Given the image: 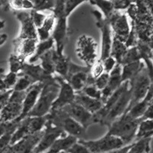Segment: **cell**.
Here are the masks:
<instances>
[{
    "mask_svg": "<svg viewBox=\"0 0 153 153\" xmlns=\"http://www.w3.org/2000/svg\"><path fill=\"white\" fill-rule=\"evenodd\" d=\"M44 129L24 136L19 141L10 146L11 153H33L43 135Z\"/></svg>",
    "mask_w": 153,
    "mask_h": 153,
    "instance_id": "16",
    "label": "cell"
},
{
    "mask_svg": "<svg viewBox=\"0 0 153 153\" xmlns=\"http://www.w3.org/2000/svg\"><path fill=\"white\" fill-rule=\"evenodd\" d=\"M109 77H110V75L109 74L103 73L100 76H98L97 78H96L94 80V84L95 85V87L97 89L102 91L106 85H107V83L109 81Z\"/></svg>",
    "mask_w": 153,
    "mask_h": 153,
    "instance_id": "42",
    "label": "cell"
},
{
    "mask_svg": "<svg viewBox=\"0 0 153 153\" xmlns=\"http://www.w3.org/2000/svg\"><path fill=\"white\" fill-rule=\"evenodd\" d=\"M54 77L57 81L59 83L60 90L57 98L53 103L51 110L61 109L66 105L74 102L75 98V91L68 84V81L60 76H54Z\"/></svg>",
    "mask_w": 153,
    "mask_h": 153,
    "instance_id": "13",
    "label": "cell"
},
{
    "mask_svg": "<svg viewBox=\"0 0 153 153\" xmlns=\"http://www.w3.org/2000/svg\"><path fill=\"white\" fill-rule=\"evenodd\" d=\"M0 6H1V4H0Z\"/></svg>",
    "mask_w": 153,
    "mask_h": 153,
    "instance_id": "53",
    "label": "cell"
},
{
    "mask_svg": "<svg viewBox=\"0 0 153 153\" xmlns=\"http://www.w3.org/2000/svg\"><path fill=\"white\" fill-rule=\"evenodd\" d=\"M54 48L47 51L39 57V59L41 60L40 66L43 68V70L46 73L50 75H52V76H54V73H55L54 72V60H53V50H54Z\"/></svg>",
    "mask_w": 153,
    "mask_h": 153,
    "instance_id": "30",
    "label": "cell"
},
{
    "mask_svg": "<svg viewBox=\"0 0 153 153\" xmlns=\"http://www.w3.org/2000/svg\"><path fill=\"white\" fill-rule=\"evenodd\" d=\"M8 38V35L6 34H0V46L3 45L6 42Z\"/></svg>",
    "mask_w": 153,
    "mask_h": 153,
    "instance_id": "49",
    "label": "cell"
},
{
    "mask_svg": "<svg viewBox=\"0 0 153 153\" xmlns=\"http://www.w3.org/2000/svg\"><path fill=\"white\" fill-rule=\"evenodd\" d=\"M153 134V120H142L138 126L136 134V140L145 138L152 137Z\"/></svg>",
    "mask_w": 153,
    "mask_h": 153,
    "instance_id": "28",
    "label": "cell"
},
{
    "mask_svg": "<svg viewBox=\"0 0 153 153\" xmlns=\"http://www.w3.org/2000/svg\"><path fill=\"white\" fill-rule=\"evenodd\" d=\"M12 91L13 90H9V91H6L5 92L0 93V111L9 100V98L12 94Z\"/></svg>",
    "mask_w": 153,
    "mask_h": 153,
    "instance_id": "45",
    "label": "cell"
},
{
    "mask_svg": "<svg viewBox=\"0 0 153 153\" xmlns=\"http://www.w3.org/2000/svg\"><path fill=\"white\" fill-rule=\"evenodd\" d=\"M152 138H145L136 140L127 153H149L151 150Z\"/></svg>",
    "mask_w": 153,
    "mask_h": 153,
    "instance_id": "29",
    "label": "cell"
},
{
    "mask_svg": "<svg viewBox=\"0 0 153 153\" xmlns=\"http://www.w3.org/2000/svg\"><path fill=\"white\" fill-rule=\"evenodd\" d=\"M18 80V74L9 71L3 76V83L6 90H13L15 84Z\"/></svg>",
    "mask_w": 153,
    "mask_h": 153,
    "instance_id": "37",
    "label": "cell"
},
{
    "mask_svg": "<svg viewBox=\"0 0 153 153\" xmlns=\"http://www.w3.org/2000/svg\"><path fill=\"white\" fill-rule=\"evenodd\" d=\"M9 8L13 11H23L26 9H34V5L31 0H10Z\"/></svg>",
    "mask_w": 153,
    "mask_h": 153,
    "instance_id": "34",
    "label": "cell"
},
{
    "mask_svg": "<svg viewBox=\"0 0 153 153\" xmlns=\"http://www.w3.org/2000/svg\"><path fill=\"white\" fill-rule=\"evenodd\" d=\"M130 98L131 88L130 83H129V85L126 87L123 94H121L118 100L115 103L113 107L107 112L106 115L101 122V125H106L107 126H109L113 121H114L120 116H122L127 110V107L130 102Z\"/></svg>",
    "mask_w": 153,
    "mask_h": 153,
    "instance_id": "11",
    "label": "cell"
},
{
    "mask_svg": "<svg viewBox=\"0 0 153 153\" xmlns=\"http://www.w3.org/2000/svg\"><path fill=\"white\" fill-rule=\"evenodd\" d=\"M60 90V84L54 76L45 82L35 106L28 113L27 117H44L51 110L54 101L57 98Z\"/></svg>",
    "mask_w": 153,
    "mask_h": 153,
    "instance_id": "1",
    "label": "cell"
},
{
    "mask_svg": "<svg viewBox=\"0 0 153 153\" xmlns=\"http://www.w3.org/2000/svg\"><path fill=\"white\" fill-rule=\"evenodd\" d=\"M103 73H104V69H103V62L100 60L96 61L94 63L93 66L91 68V76L95 80L96 78H97L98 76H100Z\"/></svg>",
    "mask_w": 153,
    "mask_h": 153,
    "instance_id": "41",
    "label": "cell"
},
{
    "mask_svg": "<svg viewBox=\"0 0 153 153\" xmlns=\"http://www.w3.org/2000/svg\"><path fill=\"white\" fill-rule=\"evenodd\" d=\"M34 83L28 76L25 75L18 76V80L13 87V91H25L31 87Z\"/></svg>",
    "mask_w": 153,
    "mask_h": 153,
    "instance_id": "35",
    "label": "cell"
},
{
    "mask_svg": "<svg viewBox=\"0 0 153 153\" xmlns=\"http://www.w3.org/2000/svg\"><path fill=\"white\" fill-rule=\"evenodd\" d=\"M133 145V143H131V144L126 145V146H123V147H121L120 149H113L111 151L106 152L103 153H127V152L129 151V149L131 148Z\"/></svg>",
    "mask_w": 153,
    "mask_h": 153,
    "instance_id": "46",
    "label": "cell"
},
{
    "mask_svg": "<svg viewBox=\"0 0 153 153\" xmlns=\"http://www.w3.org/2000/svg\"><path fill=\"white\" fill-rule=\"evenodd\" d=\"M9 71L10 72L19 74L22 69L23 65L25 63V59L23 57L18 56L15 54H11L9 59Z\"/></svg>",
    "mask_w": 153,
    "mask_h": 153,
    "instance_id": "33",
    "label": "cell"
},
{
    "mask_svg": "<svg viewBox=\"0 0 153 153\" xmlns=\"http://www.w3.org/2000/svg\"><path fill=\"white\" fill-rule=\"evenodd\" d=\"M141 120H152V104L149 106Z\"/></svg>",
    "mask_w": 153,
    "mask_h": 153,
    "instance_id": "47",
    "label": "cell"
},
{
    "mask_svg": "<svg viewBox=\"0 0 153 153\" xmlns=\"http://www.w3.org/2000/svg\"><path fill=\"white\" fill-rule=\"evenodd\" d=\"M127 49L128 48L126 46L124 42H121L120 40H119L118 38L113 36L110 56L113 57L117 61V63L120 64V61L122 60L123 57L125 54Z\"/></svg>",
    "mask_w": 153,
    "mask_h": 153,
    "instance_id": "27",
    "label": "cell"
},
{
    "mask_svg": "<svg viewBox=\"0 0 153 153\" xmlns=\"http://www.w3.org/2000/svg\"><path fill=\"white\" fill-rule=\"evenodd\" d=\"M4 69L0 68V93L5 92V91H8L6 90L5 87V84L3 83V76H4Z\"/></svg>",
    "mask_w": 153,
    "mask_h": 153,
    "instance_id": "48",
    "label": "cell"
},
{
    "mask_svg": "<svg viewBox=\"0 0 153 153\" xmlns=\"http://www.w3.org/2000/svg\"><path fill=\"white\" fill-rule=\"evenodd\" d=\"M102 62H103L104 72L108 74L113 69V68L115 67V65H117V61L113 57H111V56H109L108 57L105 58Z\"/></svg>",
    "mask_w": 153,
    "mask_h": 153,
    "instance_id": "43",
    "label": "cell"
},
{
    "mask_svg": "<svg viewBox=\"0 0 153 153\" xmlns=\"http://www.w3.org/2000/svg\"><path fill=\"white\" fill-rule=\"evenodd\" d=\"M91 5H97L102 10L106 19H109L114 13L115 10L113 3L110 0H90Z\"/></svg>",
    "mask_w": 153,
    "mask_h": 153,
    "instance_id": "31",
    "label": "cell"
},
{
    "mask_svg": "<svg viewBox=\"0 0 153 153\" xmlns=\"http://www.w3.org/2000/svg\"><path fill=\"white\" fill-rule=\"evenodd\" d=\"M152 104V86L150 87L144 99L131 106L124 113L134 120L141 119L149 106Z\"/></svg>",
    "mask_w": 153,
    "mask_h": 153,
    "instance_id": "21",
    "label": "cell"
},
{
    "mask_svg": "<svg viewBox=\"0 0 153 153\" xmlns=\"http://www.w3.org/2000/svg\"><path fill=\"white\" fill-rule=\"evenodd\" d=\"M68 135L66 132L57 126L53 125L47 120L42 139L34 149L33 153H42L48 149L58 138Z\"/></svg>",
    "mask_w": 153,
    "mask_h": 153,
    "instance_id": "10",
    "label": "cell"
},
{
    "mask_svg": "<svg viewBox=\"0 0 153 153\" xmlns=\"http://www.w3.org/2000/svg\"><path fill=\"white\" fill-rule=\"evenodd\" d=\"M5 21H3V20H1L0 19V29H2V28H3L4 27H5Z\"/></svg>",
    "mask_w": 153,
    "mask_h": 153,
    "instance_id": "51",
    "label": "cell"
},
{
    "mask_svg": "<svg viewBox=\"0 0 153 153\" xmlns=\"http://www.w3.org/2000/svg\"><path fill=\"white\" fill-rule=\"evenodd\" d=\"M66 153H91L87 146L82 144L79 141L72 145L68 149L65 151Z\"/></svg>",
    "mask_w": 153,
    "mask_h": 153,
    "instance_id": "40",
    "label": "cell"
},
{
    "mask_svg": "<svg viewBox=\"0 0 153 153\" xmlns=\"http://www.w3.org/2000/svg\"><path fill=\"white\" fill-rule=\"evenodd\" d=\"M106 20L110 23L111 29H113V36L125 43L130 33V27L126 15L120 13L116 10L111 17Z\"/></svg>",
    "mask_w": 153,
    "mask_h": 153,
    "instance_id": "12",
    "label": "cell"
},
{
    "mask_svg": "<svg viewBox=\"0 0 153 153\" xmlns=\"http://www.w3.org/2000/svg\"><path fill=\"white\" fill-rule=\"evenodd\" d=\"M80 92L96 100H101V91L95 87L94 84H89L85 86Z\"/></svg>",
    "mask_w": 153,
    "mask_h": 153,
    "instance_id": "36",
    "label": "cell"
},
{
    "mask_svg": "<svg viewBox=\"0 0 153 153\" xmlns=\"http://www.w3.org/2000/svg\"><path fill=\"white\" fill-rule=\"evenodd\" d=\"M76 56L86 65L91 68L97 58V43L94 38L83 35L77 38L76 43Z\"/></svg>",
    "mask_w": 153,
    "mask_h": 153,
    "instance_id": "5",
    "label": "cell"
},
{
    "mask_svg": "<svg viewBox=\"0 0 153 153\" xmlns=\"http://www.w3.org/2000/svg\"><path fill=\"white\" fill-rule=\"evenodd\" d=\"M30 15H31L32 22H33L34 25H35V26L36 28H40L42 26L44 21H45V19L46 16H47L46 15L42 14L40 12H38V11L35 10V9L31 10Z\"/></svg>",
    "mask_w": 153,
    "mask_h": 153,
    "instance_id": "38",
    "label": "cell"
},
{
    "mask_svg": "<svg viewBox=\"0 0 153 153\" xmlns=\"http://www.w3.org/2000/svg\"><path fill=\"white\" fill-rule=\"evenodd\" d=\"M86 1H90V0H66V2H65V15L68 18V16L71 14V12L79 5Z\"/></svg>",
    "mask_w": 153,
    "mask_h": 153,
    "instance_id": "39",
    "label": "cell"
},
{
    "mask_svg": "<svg viewBox=\"0 0 153 153\" xmlns=\"http://www.w3.org/2000/svg\"><path fill=\"white\" fill-rule=\"evenodd\" d=\"M43 84L44 83L42 82H37V83L32 84L26 91L25 97L24 101H23L22 112L21 116L18 119L19 121H21L22 119L26 117L28 113L35 106L41 91H42V87H43Z\"/></svg>",
    "mask_w": 153,
    "mask_h": 153,
    "instance_id": "18",
    "label": "cell"
},
{
    "mask_svg": "<svg viewBox=\"0 0 153 153\" xmlns=\"http://www.w3.org/2000/svg\"><path fill=\"white\" fill-rule=\"evenodd\" d=\"M53 60L54 64V72L63 78H65L68 75V67L71 60L64 55V54H57L55 48L53 50Z\"/></svg>",
    "mask_w": 153,
    "mask_h": 153,
    "instance_id": "24",
    "label": "cell"
},
{
    "mask_svg": "<svg viewBox=\"0 0 153 153\" xmlns=\"http://www.w3.org/2000/svg\"><path fill=\"white\" fill-rule=\"evenodd\" d=\"M94 17L96 18L97 26L101 31V54L100 61H103L105 58L108 57L110 54V49L112 45V29L110 23L106 19L103 17L102 14L98 10H94L92 12Z\"/></svg>",
    "mask_w": 153,
    "mask_h": 153,
    "instance_id": "8",
    "label": "cell"
},
{
    "mask_svg": "<svg viewBox=\"0 0 153 153\" xmlns=\"http://www.w3.org/2000/svg\"><path fill=\"white\" fill-rule=\"evenodd\" d=\"M38 39H19L16 38L12 42L14 48L13 54L26 59L33 55L36 50Z\"/></svg>",
    "mask_w": 153,
    "mask_h": 153,
    "instance_id": "20",
    "label": "cell"
},
{
    "mask_svg": "<svg viewBox=\"0 0 153 153\" xmlns=\"http://www.w3.org/2000/svg\"><path fill=\"white\" fill-rule=\"evenodd\" d=\"M61 110H62L70 117H71L72 119L76 120V122L81 124L86 129L94 124L92 120V113L86 110L84 108L82 107L80 105L76 103L74 101L61 108Z\"/></svg>",
    "mask_w": 153,
    "mask_h": 153,
    "instance_id": "14",
    "label": "cell"
},
{
    "mask_svg": "<svg viewBox=\"0 0 153 153\" xmlns=\"http://www.w3.org/2000/svg\"><path fill=\"white\" fill-rule=\"evenodd\" d=\"M54 45H55V44H54V41L51 36L49 38H48L47 40L38 42L35 54L30 57L29 62L31 63V64H33L35 61H38V60L39 59V57H40L42 54H44L45 53L48 51L54 48Z\"/></svg>",
    "mask_w": 153,
    "mask_h": 153,
    "instance_id": "26",
    "label": "cell"
},
{
    "mask_svg": "<svg viewBox=\"0 0 153 153\" xmlns=\"http://www.w3.org/2000/svg\"><path fill=\"white\" fill-rule=\"evenodd\" d=\"M0 153H11V148H10V146H7L5 149L2 150V152H0Z\"/></svg>",
    "mask_w": 153,
    "mask_h": 153,
    "instance_id": "50",
    "label": "cell"
},
{
    "mask_svg": "<svg viewBox=\"0 0 153 153\" xmlns=\"http://www.w3.org/2000/svg\"><path fill=\"white\" fill-rule=\"evenodd\" d=\"M55 25L53 29L52 37L56 46V51L58 54H63L65 45L68 39V17L65 14H60L54 16Z\"/></svg>",
    "mask_w": 153,
    "mask_h": 153,
    "instance_id": "9",
    "label": "cell"
},
{
    "mask_svg": "<svg viewBox=\"0 0 153 153\" xmlns=\"http://www.w3.org/2000/svg\"><path fill=\"white\" fill-rule=\"evenodd\" d=\"M74 102L84 108L86 110L94 114L103 107V103L101 100H96L85 95L82 92H75Z\"/></svg>",
    "mask_w": 153,
    "mask_h": 153,
    "instance_id": "22",
    "label": "cell"
},
{
    "mask_svg": "<svg viewBox=\"0 0 153 153\" xmlns=\"http://www.w3.org/2000/svg\"><path fill=\"white\" fill-rule=\"evenodd\" d=\"M141 59V55H140V52H139L137 46H132V47H130L129 48L127 49L122 60L120 61V65H126V64H129V63L140 61Z\"/></svg>",
    "mask_w": 153,
    "mask_h": 153,
    "instance_id": "32",
    "label": "cell"
},
{
    "mask_svg": "<svg viewBox=\"0 0 153 153\" xmlns=\"http://www.w3.org/2000/svg\"><path fill=\"white\" fill-rule=\"evenodd\" d=\"M54 25H55V17L54 14L51 13L46 16L42 26L36 28L38 41L42 42V41L47 40L48 38H50L51 32L54 29Z\"/></svg>",
    "mask_w": 153,
    "mask_h": 153,
    "instance_id": "25",
    "label": "cell"
},
{
    "mask_svg": "<svg viewBox=\"0 0 153 153\" xmlns=\"http://www.w3.org/2000/svg\"><path fill=\"white\" fill-rule=\"evenodd\" d=\"M20 75H25V76H28L34 84L37 82L45 83L54 76L46 73L43 70V68L40 66V65H35L34 64L30 65L27 63H25L21 71L18 74V76H20Z\"/></svg>",
    "mask_w": 153,
    "mask_h": 153,
    "instance_id": "19",
    "label": "cell"
},
{
    "mask_svg": "<svg viewBox=\"0 0 153 153\" xmlns=\"http://www.w3.org/2000/svg\"><path fill=\"white\" fill-rule=\"evenodd\" d=\"M144 68V63L141 60L122 65V74H121L122 83L124 81L132 80L134 76H136Z\"/></svg>",
    "mask_w": 153,
    "mask_h": 153,
    "instance_id": "23",
    "label": "cell"
},
{
    "mask_svg": "<svg viewBox=\"0 0 153 153\" xmlns=\"http://www.w3.org/2000/svg\"><path fill=\"white\" fill-rule=\"evenodd\" d=\"M121 74H122V65L117 63L113 69L109 73L110 77L107 85L101 91V100L103 101V103L122 84Z\"/></svg>",
    "mask_w": 153,
    "mask_h": 153,
    "instance_id": "17",
    "label": "cell"
},
{
    "mask_svg": "<svg viewBox=\"0 0 153 153\" xmlns=\"http://www.w3.org/2000/svg\"><path fill=\"white\" fill-rule=\"evenodd\" d=\"M59 153H66V152H59Z\"/></svg>",
    "mask_w": 153,
    "mask_h": 153,
    "instance_id": "52",
    "label": "cell"
},
{
    "mask_svg": "<svg viewBox=\"0 0 153 153\" xmlns=\"http://www.w3.org/2000/svg\"><path fill=\"white\" fill-rule=\"evenodd\" d=\"M141 120V119L134 120L123 113L110 124L106 134L119 138L125 145L131 144L136 139L138 126Z\"/></svg>",
    "mask_w": 153,
    "mask_h": 153,
    "instance_id": "2",
    "label": "cell"
},
{
    "mask_svg": "<svg viewBox=\"0 0 153 153\" xmlns=\"http://www.w3.org/2000/svg\"><path fill=\"white\" fill-rule=\"evenodd\" d=\"M17 19L21 23L19 39H38L37 29L31 19L30 12L26 11H14Z\"/></svg>",
    "mask_w": 153,
    "mask_h": 153,
    "instance_id": "15",
    "label": "cell"
},
{
    "mask_svg": "<svg viewBox=\"0 0 153 153\" xmlns=\"http://www.w3.org/2000/svg\"><path fill=\"white\" fill-rule=\"evenodd\" d=\"M12 134H13V132H7L0 137V152L5 149L7 146H10Z\"/></svg>",
    "mask_w": 153,
    "mask_h": 153,
    "instance_id": "44",
    "label": "cell"
},
{
    "mask_svg": "<svg viewBox=\"0 0 153 153\" xmlns=\"http://www.w3.org/2000/svg\"><path fill=\"white\" fill-rule=\"evenodd\" d=\"M78 141L87 146L91 153L106 152L126 146L120 139L108 134H106L103 137L97 140L86 141L84 139H79Z\"/></svg>",
    "mask_w": 153,
    "mask_h": 153,
    "instance_id": "7",
    "label": "cell"
},
{
    "mask_svg": "<svg viewBox=\"0 0 153 153\" xmlns=\"http://www.w3.org/2000/svg\"><path fill=\"white\" fill-rule=\"evenodd\" d=\"M129 83L131 88V98L127 110L144 99L150 87L152 86V76H150L147 68H145L136 76H134L132 80H129Z\"/></svg>",
    "mask_w": 153,
    "mask_h": 153,
    "instance_id": "4",
    "label": "cell"
},
{
    "mask_svg": "<svg viewBox=\"0 0 153 153\" xmlns=\"http://www.w3.org/2000/svg\"><path fill=\"white\" fill-rule=\"evenodd\" d=\"M47 116L48 121L53 125L60 127L68 135L75 136L77 139L85 136L87 129L76 120L70 117L61 109L51 110Z\"/></svg>",
    "mask_w": 153,
    "mask_h": 153,
    "instance_id": "3",
    "label": "cell"
},
{
    "mask_svg": "<svg viewBox=\"0 0 153 153\" xmlns=\"http://www.w3.org/2000/svg\"><path fill=\"white\" fill-rule=\"evenodd\" d=\"M25 93L26 91H12L9 100L0 111V121L9 123L19 118L22 112L23 101L25 97Z\"/></svg>",
    "mask_w": 153,
    "mask_h": 153,
    "instance_id": "6",
    "label": "cell"
}]
</instances>
